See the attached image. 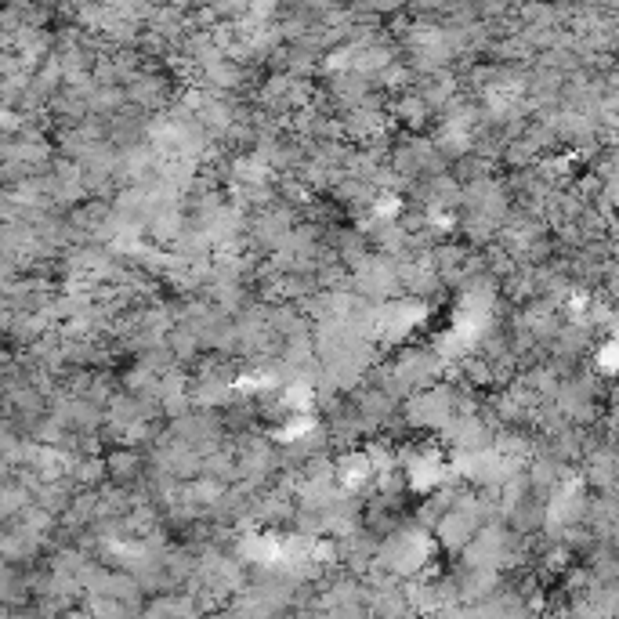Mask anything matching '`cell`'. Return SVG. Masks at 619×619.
Segmentation results:
<instances>
[{"label":"cell","mask_w":619,"mask_h":619,"mask_svg":"<svg viewBox=\"0 0 619 619\" xmlns=\"http://www.w3.org/2000/svg\"><path fill=\"white\" fill-rule=\"evenodd\" d=\"M442 439L457 449V453H467V457L489 453V449H493V424H489L486 417H478V413L453 417L446 428H442Z\"/></svg>","instance_id":"cell-1"},{"label":"cell","mask_w":619,"mask_h":619,"mask_svg":"<svg viewBox=\"0 0 619 619\" xmlns=\"http://www.w3.org/2000/svg\"><path fill=\"white\" fill-rule=\"evenodd\" d=\"M453 583H457L460 605L471 609V605H482L489 594H496L504 587V576L493 569H471V565H457V572H449Z\"/></svg>","instance_id":"cell-2"},{"label":"cell","mask_w":619,"mask_h":619,"mask_svg":"<svg viewBox=\"0 0 619 619\" xmlns=\"http://www.w3.org/2000/svg\"><path fill=\"white\" fill-rule=\"evenodd\" d=\"M478 533V525L471 522V518H464V515H457V511H446V515L439 518V525L431 529V536H435V543L439 547H446V551H453V554H460L471 543V536Z\"/></svg>","instance_id":"cell-3"},{"label":"cell","mask_w":619,"mask_h":619,"mask_svg":"<svg viewBox=\"0 0 619 619\" xmlns=\"http://www.w3.org/2000/svg\"><path fill=\"white\" fill-rule=\"evenodd\" d=\"M391 116H399L402 124L410 127V131H420V127L431 124V109L420 102L413 91H402L399 98H391Z\"/></svg>","instance_id":"cell-4"}]
</instances>
